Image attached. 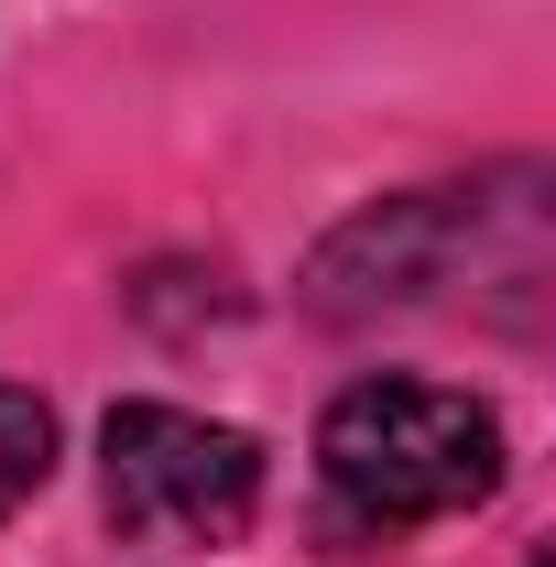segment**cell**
Here are the masks:
<instances>
[{
	"label": "cell",
	"mask_w": 556,
	"mask_h": 567,
	"mask_svg": "<svg viewBox=\"0 0 556 567\" xmlns=\"http://www.w3.org/2000/svg\"><path fill=\"white\" fill-rule=\"evenodd\" d=\"M317 470L360 524H436L502 492V415L447 382H349L317 425Z\"/></svg>",
	"instance_id": "6da1fadb"
},
{
	"label": "cell",
	"mask_w": 556,
	"mask_h": 567,
	"mask_svg": "<svg viewBox=\"0 0 556 567\" xmlns=\"http://www.w3.org/2000/svg\"><path fill=\"white\" fill-rule=\"evenodd\" d=\"M99 481H110V524L142 546H240L262 513V447L218 415L186 404H121L99 425Z\"/></svg>",
	"instance_id": "7a4b0ae2"
},
{
	"label": "cell",
	"mask_w": 556,
	"mask_h": 567,
	"mask_svg": "<svg viewBox=\"0 0 556 567\" xmlns=\"http://www.w3.org/2000/svg\"><path fill=\"white\" fill-rule=\"evenodd\" d=\"M470 186H425V197H393V208L349 218L339 240L317 251V274L306 295L328 306V317H371V306H415L436 284L459 274V251H470Z\"/></svg>",
	"instance_id": "3957f363"
},
{
	"label": "cell",
	"mask_w": 556,
	"mask_h": 567,
	"mask_svg": "<svg viewBox=\"0 0 556 567\" xmlns=\"http://www.w3.org/2000/svg\"><path fill=\"white\" fill-rule=\"evenodd\" d=\"M44 470H55V415H44V393L0 382V524L44 492Z\"/></svg>",
	"instance_id": "277c9868"
}]
</instances>
